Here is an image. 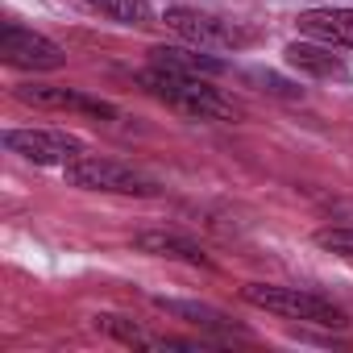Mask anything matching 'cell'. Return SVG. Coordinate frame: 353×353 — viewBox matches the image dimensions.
Segmentation results:
<instances>
[{
  "mask_svg": "<svg viewBox=\"0 0 353 353\" xmlns=\"http://www.w3.org/2000/svg\"><path fill=\"white\" fill-rule=\"evenodd\" d=\"M137 88H145L154 100H162L166 108L183 112L192 121H237L241 117V104L233 96H225L221 88H212L208 79H196V75L145 67V71H137Z\"/></svg>",
  "mask_w": 353,
  "mask_h": 353,
  "instance_id": "obj_1",
  "label": "cell"
},
{
  "mask_svg": "<svg viewBox=\"0 0 353 353\" xmlns=\"http://www.w3.org/2000/svg\"><path fill=\"white\" fill-rule=\"evenodd\" d=\"M241 299L250 307H262L270 316L283 320H299V324H316V328H345L349 316L345 307H336L332 299L316 295V291H299V287H274V283H245Z\"/></svg>",
  "mask_w": 353,
  "mask_h": 353,
  "instance_id": "obj_2",
  "label": "cell"
},
{
  "mask_svg": "<svg viewBox=\"0 0 353 353\" xmlns=\"http://www.w3.org/2000/svg\"><path fill=\"white\" fill-rule=\"evenodd\" d=\"M67 183L83 192H108V196H158V179H150L145 170L104 158V154H83L71 166H63Z\"/></svg>",
  "mask_w": 353,
  "mask_h": 353,
  "instance_id": "obj_3",
  "label": "cell"
},
{
  "mask_svg": "<svg viewBox=\"0 0 353 353\" xmlns=\"http://www.w3.org/2000/svg\"><path fill=\"white\" fill-rule=\"evenodd\" d=\"M162 21L170 34H179L183 42L204 46V50H241V46L258 42V34L245 30L241 21H229V17H216V13H204L192 5H170L162 13Z\"/></svg>",
  "mask_w": 353,
  "mask_h": 353,
  "instance_id": "obj_4",
  "label": "cell"
},
{
  "mask_svg": "<svg viewBox=\"0 0 353 353\" xmlns=\"http://www.w3.org/2000/svg\"><path fill=\"white\" fill-rule=\"evenodd\" d=\"M5 145L38 166H71L88 154V145L63 129H5Z\"/></svg>",
  "mask_w": 353,
  "mask_h": 353,
  "instance_id": "obj_5",
  "label": "cell"
},
{
  "mask_svg": "<svg viewBox=\"0 0 353 353\" xmlns=\"http://www.w3.org/2000/svg\"><path fill=\"white\" fill-rule=\"evenodd\" d=\"M0 59L17 71H59L67 63L59 42H50L46 34L26 30L17 21H5V30H0Z\"/></svg>",
  "mask_w": 353,
  "mask_h": 353,
  "instance_id": "obj_6",
  "label": "cell"
},
{
  "mask_svg": "<svg viewBox=\"0 0 353 353\" xmlns=\"http://www.w3.org/2000/svg\"><path fill=\"white\" fill-rule=\"evenodd\" d=\"M17 100L34 104V108H67V112H83V117H100V121H112L117 108L108 100H96L79 88H54V83H21L17 88Z\"/></svg>",
  "mask_w": 353,
  "mask_h": 353,
  "instance_id": "obj_7",
  "label": "cell"
},
{
  "mask_svg": "<svg viewBox=\"0 0 353 353\" xmlns=\"http://www.w3.org/2000/svg\"><path fill=\"white\" fill-rule=\"evenodd\" d=\"M133 245L141 254H154V258H174V262H188V266H212L204 245L179 229H141V233H133Z\"/></svg>",
  "mask_w": 353,
  "mask_h": 353,
  "instance_id": "obj_8",
  "label": "cell"
},
{
  "mask_svg": "<svg viewBox=\"0 0 353 353\" xmlns=\"http://www.w3.org/2000/svg\"><path fill=\"white\" fill-rule=\"evenodd\" d=\"M150 67H162V71H174V75H196V79H216V75L229 71L216 54H204V46H192V42L188 46H154Z\"/></svg>",
  "mask_w": 353,
  "mask_h": 353,
  "instance_id": "obj_9",
  "label": "cell"
},
{
  "mask_svg": "<svg viewBox=\"0 0 353 353\" xmlns=\"http://www.w3.org/2000/svg\"><path fill=\"white\" fill-rule=\"evenodd\" d=\"M332 50H336V46L312 38V42H291V46L283 50V59H287V67L299 71V75H312V79H345L349 67H345V59L332 54Z\"/></svg>",
  "mask_w": 353,
  "mask_h": 353,
  "instance_id": "obj_10",
  "label": "cell"
},
{
  "mask_svg": "<svg viewBox=\"0 0 353 353\" xmlns=\"http://www.w3.org/2000/svg\"><path fill=\"white\" fill-rule=\"evenodd\" d=\"M166 316L183 320V324H196L204 332H216V336H245V328H237L221 307H208V303H196V299H154Z\"/></svg>",
  "mask_w": 353,
  "mask_h": 353,
  "instance_id": "obj_11",
  "label": "cell"
},
{
  "mask_svg": "<svg viewBox=\"0 0 353 353\" xmlns=\"http://www.w3.org/2000/svg\"><path fill=\"white\" fill-rule=\"evenodd\" d=\"M299 30L316 42L353 50V9H307L299 13Z\"/></svg>",
  "mask_w": 353,
  "mask_h": 353,
  "instance_id": "obj_12",
  "label": "cell"
},
{
  "mask_svg": "<svg viewBox=\"0 0 353 353\" xmlns=\"http://www.w3.org/2000/svg\"><path fill=\"white\" fill-rule=\"evenodd\" d=\"M83 5H92L96 13H104L108 21L117 26H154V9H150V0H83Z\"/></svg>",
  "mask_w": 353,
  "mask_h": 353,
  "instance_id": "obj_13",
  "label": "cell"
},
{
  "mask_svg": "<svg viewBox=\"0 0 353 353\" xmlns=\"http://www.w3.org/2000/svg\"><path fill=\"white\" fill-rule=\"evenodd\" d=\"M96 328L112 332V336H117V341H125V345H141V349H154V341H158V336L141 332L137 324H129L125 316H96Z\"/></svg>",
  "mask_w": 353,
  "mask_h": 353,
  "instance_id": "obj_14",
  "label": "cell"
},
{
  "mask_svg": "<svg viewBox=\"0 0 353 353\" xmlns=\"http://www.w3.org/2000/svg\"><path fill=\"white\" fill-rule=\"evenodd\" d=\"M316 245L336 254V258H349L353 262V225H332V229H320L316 233Z\"/></svg>",
  "mask_w": 353,
  "mask_h": 353,
  "instance_id": "obj_15",
  "label": "cell"
},
{
  "mask_svg": "<svg viewBox=\"0 0 353 353\" xmlns=\"http://www.w3.org/2000/svg\"><path fill=\"white\" fill-rule=\"evenodd\" d=\"M250 79H258V83H262L266 92H274V96H287V100H295V96H303L299 88H291V83H283L279 75H266V71H254Z\"/></svg>",
  "mask_w": 353,
  "mask_h": 353,
  "instance_id": "obj_16",
  "label": "cell"
}]
</instances>
